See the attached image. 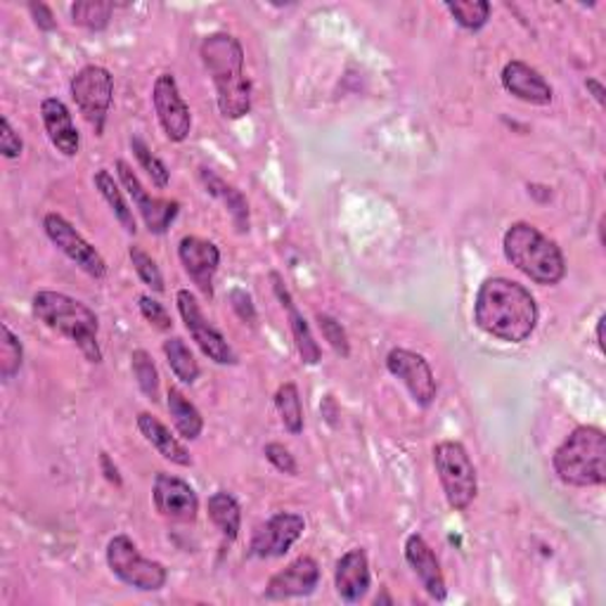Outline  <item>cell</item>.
<instances>
[{"instance_id":"d6986e66","label":"cell","mask_w":606,"mask_h":606,"mask_svg":"<svg viewBox=\"0 0 606 606\" xmlns=\"http://www.w3.org/2000/svg\"><path fill=\"white\" fill-rule=\"evenodd\" d=\"M405 561L411 564L413 573L417 576V581L421 583V588L427 590V595L437 602H443L447 595L445 588V578L441 571V564L433 555V550L427 545V540L413 533L411 538L405 540Z\"/></svg>"},{"instance_id":"5bb4252c","label":"cell","mask_w":606,"mask_h":606,"mask_svg":"<svg viewBox=\"0 0 606 606\" xmlns=\"http://www.w3.org/2000/svg\"><path fill=\"white\" fill-rule=\"evenodd\" d=\"M116 174H118V180H122V186L126 188V192L130 194V200H134L136 209L140 211V216L144 220V226H148V230L154 235H164L171 228V223L176 220L180 204L171 202V200H160V197H152L148 190L142 188V182L134 174V168H130L124 160L116 162Z\"/></svg>"},{"instance_id":"4dcf8cb0","label":"cell","mask_w":606,"mask_h":606,"mask_svg":"<svg viewBox=\"0 0 606 606\" xmlns=\"http://www.w3.org/2000/svg\"><path fill=\"white\" fill-rule=\"evenodd\" d=\"M112 12H114V3H108V0H81V3L72 5L74 24L84 26V29L90 31H102L104 26L110 24Z\"/></svg>"},{"instance_id":"ee69618b","label":"cell","mask_w":606,"mask_h":606,"mask_svg":"<svg viewBox=\"0 0 606 606\" xmlns=\"http://www.w3.org/2000/svg\"><path fill=\"white\" fill-rule=\"evenodd\" d=\"M604 320H606L604 315H602V318L597 320V344H599V349H602V351H604Z\"/></svg>"},{"instance_id":"7c38bea8","label":"cell","mask_w":606,"mask_h":606,"mask_svg":"<svg viewBox=\"0 0 606 606\" xmlns=\"http://www.w3.org/2000/svg\"><path fill=\"white\" fill-rule=\"evenodd\" d=\"M387 367L393 377L403 381L419 407H429L433 399H437V377H433V370L425 355L407 349H393L387 355Z\"/></svg>"},{"instance_id":"836d02e7","label":"cell","mask_w":606,"mask_h":606,"mask_svg":"<svg viewBox=\"0 0 606 606\" xmlns=\"http://www.w3.org/2000/svg\"><path fill=\"white\" fill-rule=\"evenodd\" d=\"M128 256H130V261H134V268L138 273V278L142 280V285H148L152 292L162 294L164 292V275H162L160 266H156V261L148 252H142L140 247H130Z\"/></svg>"},{"instance_id":"f546056e","label":"cell","mask_w":606,"mask_h":606,"mask_svg":"<svg viewBox=\"0 0 606 606\" xmlns=\"http://www.w3.org/2000/svg\"><path fill=\"white\" fill-rule=\"evenodd\" d=\"M445 10L451 12L453 20L467 31H479L491 20V3L489 0H459V3H445Z\"/></svg>"},{"instance_id":"e0dca14e","label":"cell","mask_w":606,"mask_h":606,"mask_svg":"<svg viewBox=\"0 0 606 606\" xmlns=\"http://www.w3.org/2000/svg\"><path fill=\"white\" fill-rule=\"evenodd\" d=\"M320 583V566L313 557H299L292 564L275 573L263 597L266 599H292V597H308Z\"/></svg>"},{"instance_id":"30bf717a","label":"cell","mask_w":606,"mask_h":606,"mask_svg":"<svg viewBox=\"0 0 606 606\" xmlns=\"http://www.w3.org/2000/svg\"><path fill=\"white\" fill-rule=\"evenodd\" d=\"M176 303H178V313H180L182 323H186L188 332L192 334L197 346L202 349L206 358L214 361L216 365H237V355H235L232 346L228 344L226 337H223L218 329L204 318L200 303H197L190 289H180V292L176 294Z\"/></svg>"},{"instance_id":"1f68e13d","label":"cell","mask_w":606,"mask_h":606,"mask_svg":"<svg viewBox=\"0 0 606 606\" xmlns=\"http://www.w3.org/2000/svg\"><path fill=\"white\" fill-rule=\"evenodd\" d=\"M130 370H134V377L144 396L150 401H160V373H156L152 355L142 349L134 351V355H130Z\"/></svg>"},{"instance_id":"2e32d148","label":"cell","mask_w":606,"mask_h":606,"mask_svg":"<svg viewBox=\"0 0 606 606\" xmlns=\"http://www.w3.org/2000/svg\"><path fill=\"white\" fill-rule=\"evenodd\" d=\"M178 256L182 268L192 278V282L197 285V289L204 296H214V278L216 270L220 266V252L214 242L202 240V237L188 235L182 237L178 244Z\"/></svg>"},{"instance_id":"7bdbcfd3","label":"cell","mask_w":606,"mask_h":606,"mask_svg":"<svg viewBox=\"0 0 606 606\" xmlns=\"http://www.w3.org/2000/svg\"><path fill=\"white\" fill-rule=\"evenodd\" d=\"M585 88L590 90V96L595 98V100H597V104L602 108V104H604V96H606L604 86L597 81V78H588V81H585Z\"/></svg>"},{"instance_id":"f35d334b","label":"cell","mask_w":606,"mask_h":606,"mask_svg":"<svg viewBox=\"0 0 606 606\" xmlns=\"http://www.w3.org/2000/svg\"><path fill=\"white\" fill-rule=\"evenodd\" d=\"M22 150H24L22 138L15 134V128H12L10 118L3 116V118H0V154H3L5 160H17Z\"/></svg>"},{"instance_id":"52a82bcc","label":"cell","mask_w":606,"mask_h":606,"mask_svg":"<svg viewBox=\"0 0 606 606\" xmlns=\"http://www.w3.org/2000/svg\"><path fill=\"white\" fill-rule=\"evenodd\" d=\"M108 564L110 571L128 588L140 592H156L168 581L166 566L160 561L144 559L134 540L128 535H114L108 545Z\"/></svg>"},{"instance_id":"8992f818","label":"cell","mask_w":606,"mask_h":606,"mask_svg":"<svg viewBox=\"0 0 606 606\" xmlns=\"http://www.w3.org/2000/svg\"><path fill=\"white\" fill-rule=\"evenodd\" d=\"M433 467H437L447 505L455 512H465L479 493L477 467L467 447L457 441H441L433 447Z\"/></svg>"},{"instance_id":"ab89813d","label":"cell","mask_w":606,"mask_h":606,"mask_svg":"<svg viewBox=\"0 0 606 606\" xmlns=\"http://www.w3.org/2000/svg\"><path fill=\"white\" fill-rule=\"evenodd\" d=\"M230 303L235 313L240 315V320L249 323V325H256V308L252 303V296H249L244 289H232L230 292Z\"/></svg>"},{"instance_id":"9c48e42d","label":"cell","mask_w":606,"mask_h":606,"mask_svg":"<svg viewBox=\"0 0 606 606\" xmlns=\"http://www.w3.org/2000/svg\"><path fill=\"white\" fill-rule=\"evenodd\" d=\"M43 228L48 240L86 275H90V278L102 280L108 275V263H104L102 254L93 244L84 240L81 232H76L67 218H62L60 214H48L43 218Z\"/></svg>"},{"instance_id":"4316f807","label":"cell","mask_w":606,"mask_h":606,"mask_svg":"<svg viewBox=\"0 0 606 606\" xmlns=\"http://www.w3.org/2000/svg\"><path fill=\"white\" fill-rule=\"evenodd\" d=\"M93 180H96L98 192L102 194V200L110 204L112 214L116 216L118 223H122V228H124L128 235H136V232H138V223H136V216H134V209H130L128 202L124 200V192H122V188L116 186L114 176L110 174L108 168H100Z\"/></svg>"},{"instance_id":"f1b7e54d","label":"cell","mask_w":606,"mask_h":606,"mask_svg":"<svg viewBox=\"0 0 606 606\" xmlns=\"http://www.w3.org/2000/svg\"><path fill=\"white\" fill-rule=\"evenodd\" d=\"M275 407H278L280 419L285 429L296 437V433L303 431V405H301V396H299V389L292 381H287L275 393Z\"/></svg>"},{"instance_id":"cb8c5ba5","label":"cell","mask_w":606,"mask_h":606,"mask_svg":"<svg viewBox=\"0 0 606 606\" xmlns=\"http://www.w3.org/2000/svg\"><path fill=\"white\" fill-rule=\"evenodd\" d=\"M200 178L204 182L206 192L214 194L216 200H220L223 204L228 206L235 228L240 230V232H247L249 230V204H247V200L242 197V192L235 190L232 186H228L226 180H220L214 174V171H209V168H200Z\"/></svg>"},{"instance_id":"484cf974","label":"cell","mask_w":606,"mask_h":606,"mask_svg":"<svg viewBox=\"0 0 606 606\" xmlns=\"http://www.w3.org/2000/svg\"><path fill=\"white\" fill-rule=\"evenodd\" d=\"M166 405L168 413L174 417V425L178 429V433L186 441H197L202 437L204 429V417L200 415V411L186 399V393L180 389H168L166 396Z\"/></svg>"},{"instance_id":"ffe728a7","label":"cell","mask_w":606,"mask_h":606,"mask_svg":"<svg viewBox=\"0 0 606 606\" xmlns=\"http://www.w3.org/2000/svg\"><path fill=\"white\" fill-rule=\"evenodd\" d=\"M334 585L339 597L349 604L361 602L367 595V590L373 585V576H370V561H367V552L363 547L349 550L346 555L337 561Z\"/></svg>"},{"instance_id":"8d00e7d4","label":"cell","mask_w":606,"mask_h":606,"mask_svg":"<svg viewBox=\"0 0 606 606\" xmlns=\"http://www.w3.org/2000/svg\"><path fill=\"white\" fill-rule=\"evenodd\" d=\"M138 306H140L142 318L148 320L150 325H154L156 329H162V332H166V329H171V325H174V323H171L168 311H166L156 299H152V296H148V294H142V296L138 299Z\"/></svg>"},{"instance_id":"74e56055","label":"cell","mask_w":606,"mask_h":606,"mask_svg":"<svg viewBox=\"0 0 606 606\" xmlns=\"http://www.w3.org/2000/svg\"><path fill=\"white\" fill-rule=\"evenodd\" d=\"M263 455H266L268 463L278 471L289 474V477H296V471H299L296 459L292 453H289V447H285L282 443H268L266 447H263Z\"/></svg>"},{"instance_id":"9a60e30c","label":"cell","mask_w":606,"mask_h":606,"mask_svg":"<svg viewBox=\"0 0 606 606\" xmlns=\"http://www.w3.org/2000/svg\"><path fill=\"white\" fill-rule=\"evenodd\" d=\"M152 500L156 512L168 521L190 523L197 519V512H200V497H197L192 485L164 471L156 474Z\"/></svg>"},{"instance_id":"44dd1931","label":"cell","mask_w":606,"mask_h":606,"mask_svg":"<svg viewBox=\"0 0 606 606\" xmlns=\"http://www.w3.org/2000/svg\"><path fill=\"white\" fill-rule=\"evenodd\" d=\"M41 118L52 148L62 152L64 156H76L78 150H81V138H78V130L74 126V118L67 110V104L58 98L43 100Z\"/></svg>"},{"instance_id":"6da1fadb","label":"cell","mask_w":606,"mask_h":606,"mask_svg":"<svg viewBox=\"0 0 606 606\" xmlns=\"http://www.w3.org/2000/svg\"><path fill=\"white\" fill-rule=\"evenodd\" d=\"M538 303L523 285L507 278H489L474 301V323L489 337L507 344H523L538 327Z\"/></svg>"},{"instance_id":"d590c367","label":"cell","mask_w":606,"mask_h":606,"mask_svg":"<svg viewBox=\"0 0 606 606\" xmlns=\"http://www.w3.org/2000/svg\"><path fill=\"white\" fill-rule=\"evenodd\" d=\"M318 327H320L323 337L329 341V346L334 349V353L341 355V358H349L351 344H349V337L344 332V327H341V323H337L332 315L320 313L318 315Z\"/></svg>"},{"instance_id":"4fadbf2b","label":"cell","mask_w":606,"mask_h":606,"mask_svg":"<svg viewBox=\"0 0 606 606\" xmlns=\"http://www.w3.org/2000/svg\"><path fill=\"white\" fill-rule=\"evenodd\" d=\"M303 531H306V521H303L301 514L280 512L254 531L249 552L258 559L285 557L296 540L303 535Z\"/></svg>"},{"instance_id":"7402d4cb","label":"cell","mask_w":606,"mask_h":606,"mask_svg":"<svg viewBox=\"0 0 606 606\" xmlns=\"http://www.w3.org/2000/svg\"><path fill=\"white\" fill-rule=\"evenodd\" d=\"M270 280H273V289H275V296L280 299L282 303V308L287 311L289 315V327H292V334H294V341H296V351L301 355V361L306 363V365H318L320 358H323V351L318 346V341H315L313 332H311V327L306 323V318H303L301 311L296 308V303L292 299V294H289V289L285 287L282 278H280V273H270Z\"/></svg>"},{"instance_id":"b9f144b4","label":"cell","mask_w":606,"mask_h":606,"mask_svg":"<svg viewBox=\"0 0 606 606\" xmlns=\"http://www.w3.org/2000/svg\"><path fill=\"white\" fill-rule=\"evenodd\" d=\"M100 467L104 471V479H108L114 485H122V477H118V469H116V465H112V459H110L108 453L100 455Z\"/></svg>"},{"instance_id":"d6a6232c","label":"cell","mask_w":606,"mask_h":606,"mask_svg":"<svg viewBox=\"0 0 606 606\" xmlns=\"http://www.w3.org/2000/svg\"><path fill=\"white\" fill-rule=\"evenodd\" d=\"M130 150H134L138 164H140L144 171H148V176L152 178L154 186L164 190V188L168 186V178H171L166 164L160 160V156L152 154V150L148 148V142H144L140 136L130 138Z\"/></svg>"},{"instance_id":"603a6c76","label":"cell","mask_w":606,"mask_h":606,"mask_svg":"<svg viewBox=\"0 0 606 606\" xmlns=\"http://www.w3.org/2000/svg\"><path fill=\"white\" fill-rule=\"evenodd\" d=\"M138 429L156 453H160L164 459L180 467H190L192 465V455L186 445H182L174 433H171L160 419L150 413H140L138 415Z\"/></svg>"},{"instance_id":"ba28073f","label":"cell","mask_w":606,"mask_h":606,"mask_svg":"<svg viewBox=\"0 0 606 606\" xmlns=\"http://www.w3.org/2000/svg\"><path fill=\"white\" fill-rule=\"evenodd\" d=\"M72 98L86 122L102 136L114 100V76L98 64H88L72 78Z\"/></svg>"},{"instance_id":"8fae6325","label":"cell","mask_w":606,"mask_h":606,"mask_svg":"<svg viewBox=\"0 0 606 606\" xmlns=\"http://www.w3.org/2000/svg\"><path fill=\"white\" fill-rule=\"evenodd\" d=\"M152 104H154L156 118H160L166 138L171 142L188 140L190 130H192V114H190L186 100H182V96H180L174 74L156 76L154 88H152Z\"/></svg>"},{"instance_id":"e575fe53","label":"cell","mask_w":606,"mask_h":606,"mask_svg":"<svg viewBox=\"0 0 606 606\" xmlns=\"http://www.w3.org/2000/svg\"><path fill=\"white\" fill-rule=\"evenodd\" d=\"M24 361V351L20 339L15 337V332L8 325H3V346H0V377L5 381L15 377L20 373Z\"/></svg>"},{"instance_id":"3957f363","label":"cell","mask_w":606,"mask_h":606,"mask_svg":"<svg viewBox=\"0 0 606 606\" xmlns=\"http://www.w3.org/2000/svg\"><path fill=\"white\" fill-rule=\"evenodd\" d=\"M31 311L52 332L72 339L88 363H102V349L98 344V315L84 301L43 289V292L34 294Z\"/></svg>"},{"instance_id":"5b68a950","label":"cell","mask_w":606,"mask_h":606,"mask_svg":"<svg viewBox=\"0 0 606 606\" xmlns=\"http://www.w3.org/2000/svg\"><path fill=\"white\" fill-rule=\"evenodd\" d=\"M557 477L566 485L590 489L606 483V437L597 427H578L552 457Z\"/></svg>"},{"instance_id":"d4e9b609","label":"cell","mask_w":606,"mask_h":606,"mask_svg":"<svg viewBox=\"0 0 606 606\" xmlns=\"http://www.w3.org/2000/svg\"><path fill=\"white\" fill-rule=\"evenodd\" d=\"M209 519L214 521L216 529L226 540H237L242 526V509L240 503L228 491H216L206 503Z\"/></svg>"},{"instance_id":"60d3db41","label":"cell","mask_w":606,"mask_h":606,"mask_svg":"<svg viewBox=\"0 0 606 606\" xmlns=\"http://www.w3.org/2000/svg\"><path fill=\"white\" fill-rule=\"evenodd\" d=\"M29 12L34 15V22H36L38 29H43V31L55 29V17H52V12H50L48 5H43V3L36 5L34 3V5H29Z\"/></svg>"},{"instance_id":"ac0fdd59","label":"cell","mask_w":606,"mask_h":606,"mask_svg":"<svg viewBox=\"0 0 606 606\" xmlns=\"http://www.w3.org/2000/svg\"><path fill=\"white\" fill-rule=\"evenodd\" d=\"M500 78H503V86L507 93L521 102L545 108V104H550L552 98H555L552 86L545 81V76L521 60L507 62Z\"/></svg>"},{"instance_id":"277c9868","label":"cell","mask_w":606,"mask_h":606,"mask_svg":"<svg viewBox=\"0 0 606 606\" xmlns=\"http://www.w3.org/2000/svg\"><path fill=\"white\" fill-rule=\"evenodd\" d=\"M505 256L514 268L538 285H559L566 275V261L557 242H552L531 223H514L503 237Z\"/></svg>"},{"instance_id":"7a4b0ae2","label":"cell","mask_w":606,"mask_h":606,"mask_svg":"<svg viewBox=\"0 0 606 606\" xmlns=\"http://www.w3.org/2000/svg\"><path fill=\"white\" fill-rule=\"evenodd\" d=\"M200 55L216 86L218 110L226 118L247 116L252 112V84L244 74V48L232 34L218 31L202 41Z\"/></svg>"},{"instance_id":"83f0119b","label":"cell","mask_w":606,"mask_h":606,"mask_svg":"<svg viewBox=\"0 0 606 606\" xmlns=\"http://www.w3.org/2000/svg\"><path fill=\"white\" fill-rule=\"evenodd\" d=\"M164 355L171 373H174L182 384H194V381L200 379V363L194 361L192 351L180 337H171L164 341Z\"/></svg>"}]
</instances>
